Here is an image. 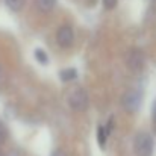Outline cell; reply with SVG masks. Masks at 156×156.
Listing matches in <instances>:
<instances>
[{
	"mask_svg": "<svg viewBox=\"0 0 156 156\" xmlns=\"http://www.w3.org/2000/svg\"><path fill=\"white\" fill-rule=\"evenodd\" d=\"M68 103L74 111H85L90 105V96L83 88H76L68 96Z\"/></svg>",
	"mask_w": 156,
	"mask_h": 156,
	"instance_id": "7a4b0ae2",
	"label": "cell"
},
{
	"mask_svg": "<svg viewBox=\"0 0 156 156\" xmlns=\"http://www.w3.org/2000/svg\"><path fill=\"white\" fill-rule=\"evenodd\" d=\"M5 3L8 5V8L9 9H12V11H20L21 8H23V5H24V0H5Z\"/></svg>",
	"mask_w": 156,
	"mask_h": 156,
	"instance_id": "9c48e42d",
	"label": "cell"
},
{
	"mask_svg": "<svg viewBox=\"0 0 156 156\" xmlns=\"http://www.w3.org/2000/svg\"><path fill=\"white\" fill-rule=\"evenodd\" d=\"M111 129H112V118L109 120V123H108L106 126H100V127H99V130H97V140H99V146H100V147H105L106 138H108Z\"/></svg>",
	"mask_w": 156,
	"mask_h": 156,
	"instance_id": "8992f818",
	"label": "cell"
},
{
	"mask_svg": "<svg viewBox=\"0 0 156 156\" xmlns=\"http://www.w3.org/2000/svg\"><path fill=\"white\" fill-rule=\"evenodd\" d=\"M118 0H103V6L106 9H114L117 6Z\"/></svg>",
	"mask_w": 156,
	"mask_h": 156,
	"instance_id": "7c38bea8",
	"label": "cell"
},
{
	"mask_svg": "<svg viewBox=\"0 0 156 156\" xmlns=\"http://www.w3.org/2000/svg\"><path fill=\"white\" fill-rule=\"evenodd\" d=\"M6 136H8V132H6V127L3 123H0V144H3L6 141Z\"/></svg>",
	"mask_w": 156,
	"mask_h": 156,
	"instance_id": "8fae6325",
	"label": "cell"
},
{
	"mask_svg": "<svg viewBox=\"0 0 156 156\" xmlns=\"http://www.w3.org/2000/svg\"><path fill=\"white\" fill-rule=\"evenodd\" d=\"M0 77H2V70H0Z\"/></svg>",
	"mask_w": 156,
	"mask_h": 156,
	"instance_id": "9a60e30c",
	"label": "cell"
},
{
	"mask_svg": "<svg viewBox=\"0 0 156 156\" xmlns=\"http://www.w3.org/2000/svg\"><path fill=\"white\" fill-rule=\"evenodd\" d=\"M152 118H153V121L156 123V100H155V103H153V106H152Z\"/></svg>",
	"mask_w": 156,
	"mask_h": 156,
	"instance_id": "4fadbf2b",
	"label": "cell"
},
{
	"mask_svg": "<svg viewBox=\"0 0 156 156\" xmlns=\"http://www.w3.org/2000/svg\"><path fill=\"white\" fill-rule=\"evenodd\" d=\"M141 103V94L135 90H129L123 94L121 97V106L127 111V112H135Z\"/></svg>",
	"mask_w": 156,
	"mask_h": 156,
	"instance_id": "3957f363",
	"label": "cell"
},
{
	"mask_svg": "<svg viewBox=\"0 0 156 156\" xmlns=\"http://www.w3.org/2000/svg\"><path fill=\"white\" fill-rule=\"evenodd\" d=\"M56 40L59 43L61 47H70L74 41V32L71 29L70 24H64L58 29V34H56Z\"/></svg>",
	"mask_w": 156,
	"mask_h": 156,
	"instance_id": "5b68a950",
	"label": "cell"
},
{
	"mask_svg": "<svg viewBox=\"0 0 156 156\" xmlns=\"http://www.w3.org/2000/svg\"><path fill=\"white\" fill-rule=\"evenodd\" d=\"M59 76H61V79H62L64 82H68V80L76 79L77 71H76V68H65V70H62V71L59 73Z\"/></svg>",
	"mask_w": 156,
	"mask_h": 156,
	"instance_id": "ba28073f",
	"label": "cell"
},
{
	"mask_svg": "<svg viewBox=\"0 0 156 156\" xmlns=\"http://www.w3.org/2000/svg\"><path fill=\"white\" fill-rule=\"evenodd\" d=\"M126 64L132 71H141L144 68V55L138 49H132L126 55Z\"/></svg>",
	"mask_w": 156,
	"mask_h": 156,
	"instance_id": "277c9868",
	"label": "cell"
},
{
	"mask_svg": "<svg viewBox=\"0 0 156 156\" xmlns=\"http://www.w3.org/2000/svg\"><path fill=\"white\" fill-rule=\"evenodd\" d=\"M35 58H37V61L41 62V64H47V62H49V56H47V53L44 52L43 49H37V50H35Z\"/></svg>",
	"mask_w": 156,
	"mask_h": 156,
	"instance_id": "30bf717a",
	"label": "cell"
},
{
	"mask_svg": "<svg viewBox=\"0 0 156 156\" xmlns=\"http://www.w3.org/2000/svg\"><path fill=\"white\" fill-rule=\"evenodd\" d=\"M35 5H37V8L41 12H49V11H52L55 8L56 0H35Z\"/></svg>",
	"mask_w": 156,
	"mask_h": 156,
	"instance_id": "52a82bcc",
	"label": "cell"
},
{
	"mask_svg": "<svg viewBox=\"0 0 156 156\" xmlns=\"http://www.w3.org/2000/svg\"><path fill=\"white\" fill-rule=\"evenodd\" d=\"M52 156H67V155H65L62 150H55V152L52 153Z\"/></svg>",
	"mask_w": 156,
	"mask_h": 156,
	"instance_id": "5bb4252c",
	"label": "cell"
},
{
	"mask_svg": "<svg viewBox=\"0 0 156 156\" xmlns=\"http://www.w3.org/2000/svg\"><path fill=\"white\" fill-rule=\"evenodd\" d=\"M135 153L138 156H150L153 152V140L147 132H140L135 136Z\"/></svg>",
	"mask_w": 156,
	"mask_h": 156,
	"instance_id": "6da1fadb",
	"label": "cell"
}]
</instances>
